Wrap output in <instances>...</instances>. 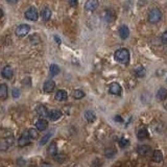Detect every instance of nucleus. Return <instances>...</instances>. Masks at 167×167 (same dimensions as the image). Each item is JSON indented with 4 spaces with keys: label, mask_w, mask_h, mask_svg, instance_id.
<instances>
[{
    "label": "nucleus",
    "mask_w": 167,
    "mask_h": 167,
    "mask_svg": "<svg viewBox=\"0 0 167 167\" xmlns=\"http://www.w3.org/2000/svg\"><path fill=\"white\" fill-rule=\"evenodd\" d=\"M114 58H115V60L117 61L118 63H120V64L128 65L129 62V50L125 48L118 49L117 51L114 54Z\"/></svg>",
    "instance_id": "obj_1"
},
{
    "label": "nucleus",
    "mask_w": 167,
    "mask_h": 167,
    "mask_svg": "<svg viewBox=\"0 0 167 167\" xmlns=\"http://www.w3.org/2000/svg\"><path fill=\"white\" fill-rule=\"evenodd\" d=\"M161 18H162V12L159 9L155 7V9L150 10L149 13H148V21L150 23H153V24L158 23L161 20Z\"/></svg>",
    "instance_id": "obj_2"
},
{
    "label": "nucleus",
    "mask_w": 167,
    "mask_h": 167,
    "mask_svg": "<svg viewBox=\"0 0 167 167\" xmlns=\"http://www.w3.org/2000/svg\"><path fill=\"white\" fill-rule=\"evenodd\" d=\"M30 25L27 24H20L17 26V28H16L15 30V34L17 37H19V38H23V37H25L26 34L30 33Z\"/></svg>",
    "instance_id": "obj_3"
},
{
    "label": "nucleus",
    "mask_w": 167,
    "mask_h": 167,
    "mask_svg": "<svg viewBox=\"0 0 167 167\" xmlns=\"http://www.w3.org/2000/svg\"><path fill=\"white\" fill-rule=\"evenodd\" d=\"M25 18L30 21H37L39 18L38 10L34 9V7H30V9L25 12Z\"/></svg>",
    "instance_id": "obj_4"
},
{
    "label": "nucleus",
    "mask_w": 167,
    "mask_h": 167,
    "mask_svg": "<svg viewBox=\"0 0 167 167\" xmlns=\"http://www.w3.org/2000/svg\"><path fill=\"white\" fill-rule=\"evenodd\" d=\"M99 2L98 0H87L86 3H85V9L88 12H93L98 7Z\"/></svg>",
    "instance_id": "obj_5"
},
{
    "label": "nucleus",
    "mask_w": 167,
    "mask_h": 167,
    "mask_svg": "<svg viewBox=\"0 0 167 167\" xmlns=\"http://www.w3.org/2000/svg\"><path fill=\"white\" fill-rule=\"evenodd\" d=\"M30 134H28V132L27 133H23L19 138V140H18V145H19L20 147L26 146V145L30 144Z\"/></svg>",
    "instance_id": "obj_6"
},
{
    "label": "nucleus",
    "mask_w": 167,
    "mask_h": 167,
    "mask_svg": "<svg viewBox=\"0 0 167 167\" xmlns=\"http://www.w3.org/2000/svg\"><path fill=\"white\" fill-rule=\"evenodd\" d=\"M109 91H110V93L113 94V95H120V93H121L120 85L117 84V83H112V84L110 85Z\"/></svg>",
    "instance_id": "obj_7"
},
{
    "label": "nucleus",
    "mask_w": 167,
    "mask_h": 167,
    "mask_svg": "<svg viewBox=\"0 0 167 167\" xmlns=\"http://www.w3.org/2000/svg\"><path fill=\"white\" fill-rule=\"evenodd\" d=\"M118 33H119L120 38L123 39V40L128 39L129 36V27L126 25H121L120 27H119V30H118Z\"/></svg>",
    "instance_id": "obj_8"
},
{
    "label": "nucleus",
    "mask_w": 167,
    "mask_h": 167,
    "mask_svg": "<svg viewBox=\"0 0 167 167\" xmlns=\"http://www.w3.org/2000/svg\"><path fill=\"white\" fill-rule=\"evenodd\" d=\"M36 111H37V114H38L40 117H42V118L47 117V116H48V114H49V112L47 111L46 107H45V105H38V107H37V109H36Z\"/></svg>",
    "instance_id": "obj_9"
},
{
    "label": "nucleus",
    "mask_w": 167,
    "mask_h": 167,
    "mask_svg": "<svg viewBox=\"0 0 167 167\" xmlns=\"http://www.w3.org/2000/svg\"><path fill=\"white\" fill-rule=\"evenodd\" d=\"M54 88H55V83L54 81H51V79H50V81L45 82V84L43 86V89L46 93H50V92H52L54 90Z\"/></svg>",
    "instance_id": "obj_10"
},
{
    "label": "nucleus",
    "mask_w": 167,
    "mask_h": 167,
    "mask_svg": "<svg viewBox=\"0 0 167 167\" xmlns=\"http://www.w3.org/2000/svg\"><path fill=\"white\" fill-rule=\"evenodd\" d=\"M2 76H3L4 78L6 79H10L13 78V74H14V72H13V69L10 67V66H5V67L2 69Z\"/></svg>",
    "instance_id": "obj_11"
},
{
    "label": "nucleus",
    "mask_w": 167,
    "mask_h": 167,
    "mask_svg": "<svg viewBox=\"0 0 167 167\" xmlns=\"http://www.w3.org/2000/svg\"><path fill=\"white\" fill-rule=\"evenodd\" d=\"M48 117H49L50 120H52V121L59 120V119L62 117V112L59 111V110H52V111H50V112H49Z\"/></svg>",
    "instance_id": "obj_12"
},
{
    "label": "nucleus",
    "mask_w": 167,
    "mask_h": 167,
    "mask_svg": "<svg viewBox=\"0 0 167 167\" xmlns=\"http://www.w3.org/2000/svg\"><path fill=\"white\" fill-rule=\"evenodd\" d=\"M47 126H48V122H47L44 118L39 119L36 122V128L37 129H39V131H45V129H47Z\"/></svg>",
    "instance_id": "obj_13"
},
{
    "label": "nucleus",
    "mask_w": 167,
    "mask_h": 167,
    "mask_svg": "<svg viewBox=\"0 0 167 167\" xmlns=\"http://www.w3.org/2000/svg\"><path fill=\"white\" fill-rule=\"evenodd\" d=\"M67 97H68V94L64 90H59L54 95V98L59 100V101H64V100L67 99Z\"/></svg>",
    "instance_id": "obj_14"
},
{
    "label": "nucleus",
    "mask_w": 167,
    "mask_h": 167,
    "mask_svg": "<svg viewBox=\"0 0 167 167\" xmlns=\"http://www.w3.org/2000/svg\"><path fill=\"white\" fill-rule=\"evenodd\" d=\"M41 16L43 18L44 21H48L50 18H51V10H50L49 7L45 6L41 12Z\"/></svg>",
    "instance_id": "obj_15"
},
{
    "label": "nucleus",
    "mask_w": 167,
    "mask_h": 167,
    "mask_svg": "<svg viewBox=\"0 0 167 167\" xmlns=\"http://www.w3.org/2000/svg\"><path fill=\"white\" fill-rule=\"evenodd\" d=\"M137 137H138V139H139V140L146 139V138H148V131L145 128L140 129L139 131H138V133H137Z\"/></svg>",
    "instance_id": "obj_16"
},
{
    "label": "nucleus",
    "mask_w": 167,
    "mask_h": 167,
    "mask_svg": "<svg viewBox=\"0 0 167 167\" xmlns=\"http://www.w3.org/2000/svg\"><path fill=\"white\" fill-rule=\"evenodd\" d=\"M149 152H150V147L148 145H140L138 147V153L141 156H146L149 153Z\"/></svg>",
    "instance_id": "obj_17"
},
{
    "label": "nucleus",
    "mask_w": 167,
    "mask_h": 167,
    "mask_svg": "<svg viewBox=\"0 0 167 167\" xmlns=\"http://www.w3.org/2000/svg\"><path fill=\"white\" fill-rule=\"evenodd\" d=\"M85 118H86V120L88 121V122H93L95 118H96V115H95L93 111L89 110V111H86V113H85Z\"/></svg>",
    "instance_id": "obj_18"
},
{
    "label": "nucleus",
    "mask_w": 167,
    "mask_h": 167,
    "mask_svg": "<svg viewBox=\"0 0 167 167\" xmlns=\"http://www.w3.org/2000/svg\"><path fill=\"white\" fill-rule=\"evenodd\" d=\"M0 97L2 100H5L7 97V86L5 84L0 85Z\"/></svg>",
    "instance_id": "obj_19"
},
{
    "label": "nucleus",
    "mask_w": 167,
    "mask_h": 167,
    "mask_svg": "<svg viewBox=\"0 0 167 167\" xmlns=\"http://www.w3.org/2000/svg\"><path fill=\"white\" fill-rule=\"evenodd\" d=\"M167 97V89L165 88H161L159 89L158 93H157V99L158 100H164Z\"/></svg>",
    "instance_id": "obj_20"
},
{
    "label": "nucleus",
    "mask_w": 167,
    "mask_h": 167,
    "mask_svg": "<svg viewBox=\"0 0 167 167\" xmlns=\"http://www.w3.org/2000/svg\"><path fill=\"white\" fill-rule=\"evenodd\" d=\"M153 159L155 162L157 163H160L161 161L163 160V153L161 150H155L153 152Z\"/></svg>",
    "instance_id": "obj_21"
},
{
    "label": "nucleus",
    "mask_w": 167,
    "mask_h": 167,
    "mask_svg": "<svg viewBox=\"0 0 167 167\" xmlns=\"http://www.w3.org/2000/svg\"><path fill=\"white\" fill-rule=\"evenodd\" d=\"M48 153L50 156H54V157L58 153V146H57V143L55 142L50 143V145L48 147Z\"/></svg>",
    "instance_id": "obj_22"
},
{
    "label": "nucleus",
    "mask_w": 167,
    "mask_h": 167,
    "mask_svg": "<svg viewBox=\"0 0 167 167\" xmlns=\"http://www.w3.org/2000/svg\"><path fill=\"white\" fill-rule=\"evenodd\" d=\"M49 72H50V75H52V76L58 75V74L60 73V68H59V66L55 65V64L50 65V67H49Z\"/></svg>",
    "instance_id": "obj_23"
},
{
    "label": "nucleus",
    "mask_w": 167,
    "mask_h": 167,
    "mask_svg": "<svg viewBox=\"0 0 167 167\" xmlns=\"http://www.w3.org/2000/svg\"><path fill=\"white\" fill-rule=\"evenodd\" d=\"M134 72L137 78H143V76L146 74V70H145V68H143V67H138L135 69Z\"/></svg>",
    "instance_id": "obj_24"
},
{
    "label": "nucleus",
    "mask_w": 167,
    "mask_h": 167,
    "mask_svg": "<svg viewBox=\"0 0 167 167\" xmlns=\"http://www.w3.org/2000/svg\"><path fill=\"white\" fill-rule=\"evenodd\" d=\"M51 136H52V132H50V133H47L46 135H45V136L42 137V139L40 140L39 144L41 145V146H42V145H45L47 142H48V140L50 139V137H51Z\"/></svg>",
    "instance_id": "obj_25"
},
{
    "label": "nucleus",
    "mask_w": 167,
    "mask_h": 167,
    "mask_svg": "<svg viewBox=\"0 0 167 167\" xmlns=\"http://www.w3.org/2000/svg\"><path fill=\"white\" fill-rule=\"evenodd\" d=\"M72 96H73V98H75V99H81L85 96V93L82 91V90H75V91L73 92Z\"/></svg>",
    "instance_id": "obj_26"
},
{
    "label": "nucleus",
    "mask_w": 167,
    "mask_h": 167,
    "mask_svg": "<svg viewBox=\"0 0 167 167\" xmlns=\"http://www.w3.org/2000/svg\"><path fill=\"white\" fill-rule=\"evenodd\" d=\"M28 134H30V136L31 139H37L39 136V134H38V131L37 129H28Z\"/></svg>",
    "instance_id": "obj_27"
},
{
    "label": "nucleus",
    "mask_w": 167,
    "mask_h": 167,
    "mask_svg": "<svg viewBox=\"0 0 167 167\" xmlns=\"http://www.w3.org/2000/svg\"><path fill=\"white\" fill-rule=\"evenodd\" d=\"M54 160L57 161V162H60V163H62V162H64V160H65V155H55L54 156Z\"/></svg>",
    "instance_id": "obj_28"
},
{
    "label": "nucleus",
    "mask_w": 167,
    "mask_h": 167,
    "mask_svg": "<svg viewBox=\"0 0 167 167\" xmlns=\"http://www.w3.org/2000/svg\"><path fill=\"white\" fill-rule=\"evenodd\" d=\"M119 145H120V147H122V148H124L125 146H128V145H129V140L125 139V138H122V139H120Z\"/></svg>",
    "instance_id": "obj_29"
},
{
    "label": "nucleus",
    "mask_w": 167,
    "mask_h": 167,
    "mask_svg": "<svg viewBox=\"0 0 167 167\" xmlns=\"http://www.w3.org/2000/svg\"><path fill=\"white\" fill-rule=\"evenodd\" d=\"M12 95H13V97L14 98H18V97L20 96V91H19V89H13V91H12Z\"/></svg>",
    "instance_id": "obj_30"
},
{
    "label": "nucleus",
    "mask_w": 167,
    "mask_h": 167,
    "mask_svg": "<svg viewBox=\"0 0 167 167\" xmlns=\"http://www.w3.org/2000/svg\"><path fill=\"white\" fill-rule=\"evenodd\" d=\"M114 153H115V152H114L113 149H107L105 155V157H108V158H112L114 156Z\"/></svg>",
    "instance_id": "obj_31"
},
{
    "label": "nucleus",
    "mask_w": 167,
    "mask_h": 167,
    "mask_svg": "<svg viewBox=\"0 0 167 167\" xmlns=\"http://www.w3.org/2000/svg\"><path fill=\"white\" fill-rule=\"evenodd\" d=\"M101 162L98 160V159H96V160L94 161L93 163H92V167H101Z\"/></svg>",
    "instance_id": "obj_32"
},
{
    "label": "nucleus",
    "mask_w": 167,
    "mask_h": 167,
    "mask_svg": "<svg viewBox=\"0 0 167 167\" xmlns=\"http://www.w3.org/2000/svg\"><path fill=\"white\" fill-rule=\"evenodd\" d=\"M162 41L164 44L167 45V31H165V33L162 34Z\"/></svg>",
    "instance_id": "obj_33"
},
{
    "label": "nucleus",
    "mask_w": 167,
    "mask_h": 167,
    "mask_svg": "<svg viewBox=\"0 0 167 167\" xmlns=\"http://www.w3.org/2000/svg\"><path fill=\"white\" fill-rule=\"evenodd\" d=\"M69 2V4L71 5V6H75L76 4H78V0H67Z\"/></svg>",
    "instance_id": "obj_34"
},
{
    "label": "nucleus",
    "mask_w": 167,
    "mask_h": 167,
    "mask_svg": "<svg viewBox=\"0 0 167 167\" xmlns=\"http://www.w3.org/2000/svg\"><path fill=\"white\" fill-rule=\"evenodd\" d=\"M6 1L10 4H16L18 2V0H6Z\"/></svg>",
    "instance_id": "obj_35"
},
{
    "label": "nucleus",
    "mask_w": 167,
    "mask_h": 167,
    "mask_svg": "<svg viewBox=\"0 0 167 167\" xmlns=\"http://www.w3.org/2000/svg\"><path fill=\"white\" fill-rule=\"evenodd\" d=\"M115 120H116V121H118V122H122V119H121L120 116H116V117H115Z\"/></svg>",
    "instance_id": "obj_36"
},
{
    "label": "nucleus",
    "mask_w": 167,
    "mask_h": 167,
    "mask_svg": "<svg viewBox=\"0 0 167 167\" xmlns=\"http://www.w3.org/2000/svg\"><path fill=\"white\" fill-rule=\"evenodd\" d=\"M41 167H51V166H50L49 164H47V163H44V164H42Z\"/></svg>",
    "instance_id": "obj_37"
},
{
    "label": "nucleus",
    "mask_w": 167,
    "mask_h": 167,
    "mask_svg": "<svg viewBox=\"0 0 167 167\" xmlns=\"http://www.w3.org/2000/svg\"><path fill=\"white\" fill-rule=\"evenodd\" d=\"M30 167H36V166H34V165H31V166H30Z\"/></svg>",
    "instance_id": "obj_38"
},
{
    "label": "nucleus",
    "mask_w": 167,
    "mask_h": 167,
    "mask_svg": "<svg viewBox=\"0 0 167 167\" xmlns=\"http://www.w3.org/2000/svg\"><path fill=\"white\" fill-rule=\"evenodd\" d=\"M165 108L167 109V103H166V105H165Z\"/></svg>",
    "instance_id": "obj_39"
}]
</instances>
